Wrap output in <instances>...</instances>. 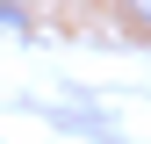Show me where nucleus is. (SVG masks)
I'll list each match as a JSON object with an SVG mask.
<instances>
[{
  "label": "nucleus",
  "instance_id": "nucleus-2",
  "mask_svg": "<svg viewBox=\"0 0 151 144\" xmlns=\"http://www.w3.org/2000/svg\"><path fill=\"white\" fill-rule=\"evenodd\" d=\"M14 7H29V0H14Z\"/></svg>",
  "mask_w": 151,
  "mask_h": 144
},
{
  "label": "nucleus",
  "instance_id": "nucleus-1",
  "mask_svg": "<svg viewBox=\"0 0 151 144\" xmlns=\"http://www.w3.org/2000/svg\"><path fill=\"white\" fill-rule=\"evenodd\" d=\"M129 7H137V22H151V0H129Z\"/></svg>",
  "mask_w": 151,
  "mask_h": 144
}]
</instances>
